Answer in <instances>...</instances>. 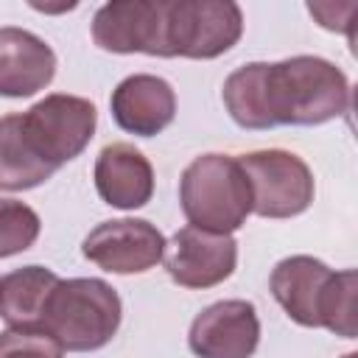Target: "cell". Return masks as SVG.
Masks as SVG:
<instances>
[{
  "instance_id": "obj_6",
  "label": "cell",
  "mask_w": 358,
  "mask_h": 358,
  "mask_svg": "<svg viewBox=\"0 0 358 358\" xmlns=\"http://www.w3.org/2000/svg\"><path fill=\"white\" fill-rule=\"evenodd\" d=\"M249 182L252 213L260 218H294L313 201L316 185L308 162L282 148H263L238 157Z\"/></svg>"
},
{
  "instance_id": "obj_12",
  "label": "cell",
  "mask_w": 358,
  "mask_h": 358,
  "mask_svg": "<svg viewBox=\"0 0 358 358\" xmlns=\"http://www.w3.org/2000/svg\"><path fill=\"white\" fill-rule=\"evenodd\" d=\"M109 109L123 131L137 137H154L171 126L176 115V92L159 76L134 73L112 90Z\"/></svg>"
},
{
  "instance_id": "obj_10",
  "label": "cell",
  "mask_w": 358,
  "mask_h": 358,
  "mask_svg": "<svg viewBox=\"0 0 358 358\" xmlns=\"http://www.w3.org/2000/svg\"><path fill=\"white\" fill-rule=\"evenodd\" d=\"M260 344L257 308L246 299L207 305L190 324L187 347L199 358H252Z\"/></svg>"
},
{
  "instance_id": "obj_17",
  "label": "cell",
  "mask_w": 358,
  "mask_h": 358,
  "mask_svg": "<svg viewBox=\"0 0 358 358\" xmlns=\"http://www.w3.org/2000/svg\"><path fill=\"white\" fill-rule=\"evenodd\" d=\"M39 215L34 207L17 199H0V257L31 249L39 238Z\"/></svg>"
},
{
  "instance_id": "obj_19",
  "label": "cell",
  "mask_w": 358,
  "mask_h": 358,
  "mask_svg": "<svg viewBox=\"0 0 358 358\" xmlns=\"http://www.w3.org/2000/svg\"><path fill=\"white\" fill-rule=\"evenodd\" d=\"M341 358H358V352H347V355H341Z\"/></svg>"
},
{
  "instance_id": "obj_8",
  "label": "cell",
  "mask_w": 358,
  "mask_h": 358,
  "mask_svg": "<svg viewBox=\"0 0 358 358\" xmlns=\"http://www.w3.org/2000/svg\"><path fill=\"white\" fill-rule=\"evenodd\" d=\"M81 255L109 274H143L162 260L165 235L145 218H112L90 229Z\"/></svg>"
},
{
  "instance_id": "obj_7",
  "label": "cell",
  "mask_w": 358,
  "mask_h": 358,
  "mask_svg": "<svg viewBox=\"0 0 358 358\" xmlns=\"http://www.w3.org/2000/svg\"><path fill=\"white\" fill-rule=\"evenodd\" d=\"M20 117L31 145L53 171L76 159L90 145L98 126L95 103L67 92L45 95L31 109L20 112Z\"/></svg>"
},
{
  "instance_id": "obj_13",
  "label": "cell",
  "mask_w": 358,
  "mask_h": 358,
  "mask_svg": "<svg viewBox=\"0 0 358 358\" xmlns=\"http://www.w3.org/2000/svg\"><path fill=\"white\" fill-rule=\"evenodd\" d=\"M92 179L101 201L117 210L145 207L154 196V168L131 143L103 145L95 157Z\"/></svg>"
},
{
  "instance_id": "obj_4",
  "label": "cell",
  "mask_w": 358,
  "mask_h": 358,
  "mask_svg": "<svg viewBox=\"0 0 358 358\" xmlns=\"http://www.w3.org/2000/svg\"><path fill=\"white\" fill-rule=\"evenodd\" d=\"M179 204L190 227L232 235L252 213L249 182L229 154L196 157L179 179Z\"/></svg>"
},
{
  "instance_id": "obj_2",
  "label": "cell",
  "mask_w": 358,
  "mask_h": 358,
  "mask_svg": "<svg viewBox=\"0 0 358 358\" xmlns=\"http://www.w3.org/2000/svg\"><path fill=\"white\" fill-rule=\"evenodd\" d=\"M268 288L280 308L302 327H324L355 338V268L333 271L310 255H291L271 268Z\"/></svg>"
},
{
  "instance_id": "obj_5",
  "label": "cell",
  "mask_w": 358,
  "mask_h": 358,
  "mask_svg": "<svg viewBox=\"0 0 358 358\" xmlns=\"http://www.w3.org/2000/svg\"><path fill=\"white\" fill-rule=\"evenodd\" d=\"M241 34L243 11L232 0H162V59H215Z\"/></svg>"
},
{
  "instance_id": "obj_3",
  "label": "cell",
  "mask_w": 358,
  "mask_h": 358,
  "mask_svg": "<svg viewBox=\"0 0 358 358\" xmlns=\"http://www.w3.org/2000/svg\"><path fill=\"white\" fill-rule=\"evenodd\" d=\"M123 319L117 291L98 277L59 280L42 310V330H48L62 350L92 352L106 347Z\"/></svg>"
},
{
  "instance_id": "obj_18",
  "label": "cell",
  "mask_w": 358,
  "mask_h": 358,
  "mask_svg": "<svg viewBox=\"0 0 358 358\" xmlns=\"http://www.w3.org/2000/svg\"><path fill=\"white\" fill-rule=\"evenodd\" d=\"M0 358H64V350L42 327H8L0 333Z\"/></svg>"
},
{
  "instance_id": "obj_14",
  "label": "cell",
  "mask_w": 358,
  "mask_h": 358,
  "mask_svg": "<svg viewBox=\"0 0 358 358\" xmlns=\"http://www.w3.org/2000/svg\"><path fill=\"white\" fill-rule=\"evenodd\" d=\"M56 76L53 48L25 31L6 25L0 28V95L3 98H28L45 90Z\"/></svg>"
},
{
  "instance_id": "obj_9",
  "label": "cell",
  "mask_w": 358,
  "mask_h": 358,
  "mask_svg": "<svg viewBox=\"0 0 358 358\" xmlns=\"http://www.w3.org/2000/svg\"><path fill=\"white\" fill-rule=\"evenodd\" d=\"M162 260L176 285L204 291L232 277L238 266V241L232 235L182 227L171 241H165Z\"/></svg>"
},
{
  "instance_id": "obj_11",
  "label": "cell",
  "mask_w": 358,
  "mask_h": 358,
  "mask_svg": "<svg viewBox=\"0 0 358 358\" xmlns=\"http://www.w3.org/2000/svg\"><path fill=\"white\" fill-rule=\"evenodd\" d=\"M92 42L109 53L162 56V0H112L92 17Z\"/></svg>"
},
{
  "instance_id": "obj_15",
  "label": "cell",
  "mask_w": 358,
  "mask_h": 358,
  "mask_svg": "<svg viewBox=\"0 0 358 358\" xmlns=\"http://www.w3.org/2000/svg\"><path fill=\"white\" fill-rule=\"evenodd\" d=\"M56 282V271L36 263L8 271L0 277V319L8 327H42V310Z\"/></svg>"
},
{
  "instance_id": "obj_16",
  "label": "cell",
  "mask_w": 358,
  "mask_h": 358,
  "mask_svg": "<svg viewBox=\"0 0 358 358\" xmlns=\"http://www.w3.org/2000/svg\"><path fill=\"white\" fill-rule=\"evenodd\" d=\"M56 171L31 145L20 112L0 117V190L17 193L48 182Z\"/></svg>"
},
{
  "instance_id": "obj_1",
  "label": "cell",
  "mask_w": 358,
  "mask_h": 358,
  "mask_svg": "<svg viewBox=\"0 0 358 358\" xmlns=\"http://www.w3.org/2000/svg\"><path fill=\"white\" fill-rule=\"evenodd\" d=\"M224 106L241 129L322 126L350 112V81L322 56L249 62L221 87Z\"/></svg>"
}]
</instances>
